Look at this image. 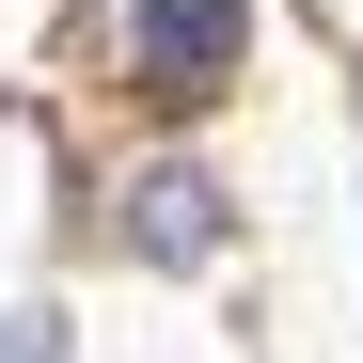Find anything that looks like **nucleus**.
Segmentation results:
<instances>
[{"instance_id": "obj_2", "label": "nucleus", "mask_w": 363, "mask_h": 363, "mask_svg": "<svg viewBox=\"0 0 363 363\" xmlns=\"http://www.w3.org/2000/svg\"><path fill=\"white\" fill-rule=\"evenodd\" d=\"M127 253H158V269H206L221 253V190H206L190 158H158L143 190H127Z\"/></svg>"}, {"instance_id": "obj_3", "label": "nucleus", "mask_w": 363, "mask_h": 363, "mask_svg": "<svg viewBox=\"0 0 363 363\" xmlns=\"http://www.w3.org/2000/svg\"><path fill=\"white\" fill-rule=\"evenodd\" d=\"M0 363H64V316H48V300H16V316H0Z\"/></svg>"}, {"instance_id": "obj_1", "label": "nucleus", "mask_w": 363, "mask_h": 363, "mask_svg": "<svg viewBox=\"0 0 363 363\" xmlns=\"http://www.w3.org/2000/svg\"><path fill=\"white\" fill-rule=\"evenodd\" d=\"M237 32H253V0H127L143 79H174V95H206V79L237 64Z\"/></svg>"}]
</instances>
